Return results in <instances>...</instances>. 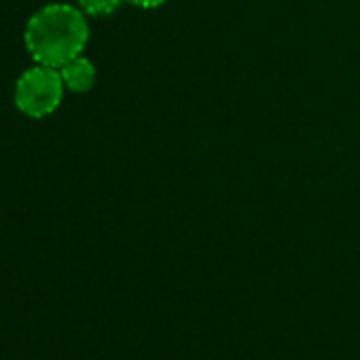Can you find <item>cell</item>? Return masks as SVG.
Instances as JSON below:
<instances>
[{
  "label": "cell",
  "instance_id": "3957f363",
  "mask_svg": "<svg viewBox=\"0 0 360 360\" xmlns=\"http://www.w3.org/2000/svg\"><path fill=\"white\" fill-rule=\"evenodd\" d=\"M64 81V87L72 94H87L98 79V70L94 66V62L89 58H85L83 53L68 60L62 68H58Z\"/></svg>",
  "mask_w": 360,
  "mask_h": 360
},
{
  "label": "cell",
  "instance_id": "7a4b0ae2",
  "mask_svg": "<svg viewBox=\"0 0 360 360\" xmlns=\"http://www.w3.org/2000/svg\"><path fill=\"white\" fill-rule=\"evenodd\" d=\"M64 81L58 68L34 64L24 70L15 83V106L30 119H45L53 115L64 100Z\"/></svg>",
  "mask_w": 360,
  "mask_h": 360
},
{
  "label": "cell",
  "instance_id": "5b68a950",
  "mask_svg": "<svg viewBox=\"0 0 360 360\" xmlns=\"http://www.w3.org/2000/svg\"><path fill=\"white\" fill-rule=\"evenodd\" d=\"M123 3H129V5L140 7V9H157V7L165 5L167 0H123Z\"/></svg>",
  "mask_w": 360,
  "mask_h": 360
},
{
  "label": "cell",
  "instance_id": "6da1fadb",
  "mask_svg": "<svg viewBox=\"0 0 360 360\" xmlns=\"http://www.w3.org/2000/svg\"><path fill=\"white\" fill-rule=\"evenodd\" d=\"M89 41L87 15L72 5L53 3L39 9L26 26L24 43L37 64L62 68L81 56Z\"/></svg>",
  "mask_w": 360,
  "mask_h": 360
},
{
  "label": "cell",
  "instance_id": "277c9868",
  "mask_svg": "<svg viewBox=\"0 0 360 360\" xmlns=\"http://www.w3.org/2000/svg\"><path fill=\"white\" fill-rule=\"evenodd\" d=\"M79 3V9L85 13V15H91V18H106V15H112L123 0H77Z\"/></svg>",
  "mask_w": 360,
  "mask_h": 360
}]
</instances>
